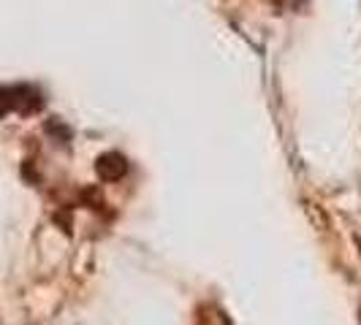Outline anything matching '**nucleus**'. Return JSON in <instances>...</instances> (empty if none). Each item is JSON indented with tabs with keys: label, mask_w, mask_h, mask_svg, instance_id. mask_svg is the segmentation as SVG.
Masks as SVG:
<instances>
[{
	"label": "nucleus",
	"mask_w": 361,
	"mask_h": 325,
	"mask_svg": "<svg viewBox=\"0 0 361 325\" xmlns=\"http://www.w3.org/2000/svg\"><path fill=\"white\" fill-rule=\"evenodd\" d=\"M8 106H11V103H8V95L0 90V114H3V111H6Z\"/></svg>",
	"instance_id": "f257e3e1"
}]
</instances>
